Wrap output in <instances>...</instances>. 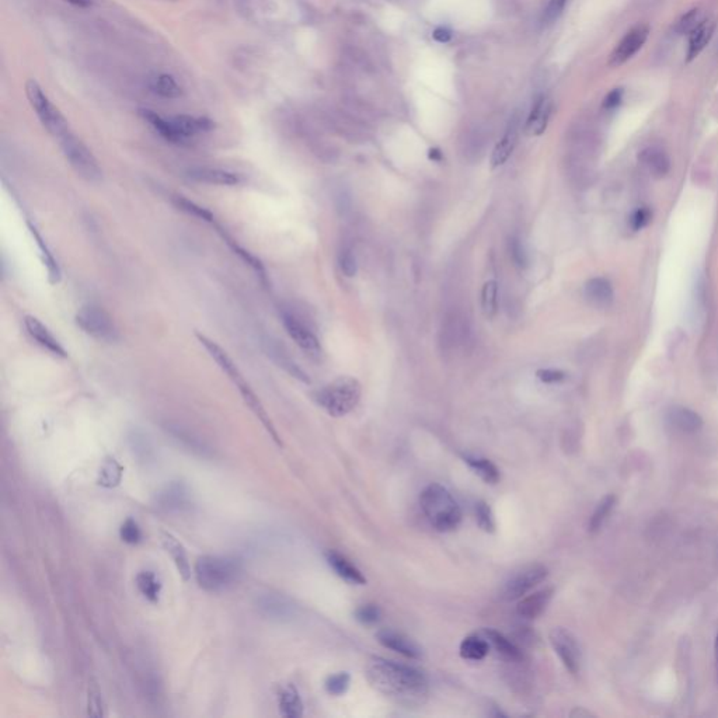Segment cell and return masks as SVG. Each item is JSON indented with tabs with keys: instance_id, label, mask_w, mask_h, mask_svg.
Listing matches in <instances>:
<instances>
[{
	"instance_id": "obj_1",
	"label": "cell",
	"mask_w": 718,
	"mask_h": 718,
	"mask_svg": "<svg viewBox=\"0 0 718 718\" xmlns=\"http://www.w3.org/2000/svg\"><path fill=\"white\" fill-rule=\"evenodd\" d=\"M365 675L373 689L406 707L421 706L428 697V679L413 666L377 656L368 662Z\"/></svg>"
},
{
	"instance_id": "obj_2",
	"label": "cell",
	"mask_w": 718,
	"mask_h": 718,
	"mask_svg": "<svg viewBox=\"0 0 718 718\" xmlns=\"http://www.w3.org/2000/svg\"><path fill=\"white\" fill-rule=\"evenodd\" d=\"M198 341L201 343V346L208 351L209 357L218 363V366L227 375V377L234 383V386L237 388V390L240 392V396L243 397L245 403L249 406V408L256 414V417L261 421V424L265 426V429L268 431V434L272 437V440L279 445L282 446V442L279 440V435L275 431L264 406L261 404L260 399L257 397V395L254 393V390L252 389V386L249 385V381L245 379L243 373L240 372V369H238V366L233 362V359L227 355V352L219 346L216 344L215 341H212L211 339H208L207 336H204V334L201 332H197L196 334Z\"/></svg>"
},
{
	"instance_id": "obj_3",
	"label": "cell",
	"mask_w": 718,
	"mask_h": 718,
	"mask_svg": "<svg viewBox=\"0 0 718 718\" xmlns=\"http://www.w3.org/2000/svg\"><path fill=\"white\" fill-rule=\"evenodd\" d=\"M421 509L440 532L455 531L462 522V511L452 494L440 484H429L419 495Z\"/></svg>"
},
{
	"instance_id": "obj_4",
	"label": "cell",
	"mask_w": 718,
	"mask_h": 718,
	"mask_svg": "<svg viewBox=\"0 0 718 718\" xmlns=\"http://www.w3.org/2000/svg\"><path fill=\"white\" fill-rule=\"evenodd\" d=\"M198 585L208 592H220L237 583L240 577V564L237 560L220 556H202L196 563Z\"/></svg>"
},
{
	"instance_id": "obj_5",
	"label": "cell",
	"mask_w": 718,
	"mask_h": 718,
	"mask_svg": "<svg viewBox=\"0 0 718 718\" xmlns=\"http://www.w3.org/2000/svg\"><path fill=\"white\" fill-rule=\"evenodd\" d=\"M361 392V383L355 377L341 376L317 392L316 401L331 417H344L357 407Z\"/></svg>"
},
{
	"instance_id": "obj_6",
	"label": "cell",
	"mask_w": 718,
	"mask_h": 718,
	"mask_svg": "<svg viewBox=\"0 0 718 718\" xmlns=\"http://www.w3.org/2000/svg\"><path fill=\"white\" fill-rule=\"evenodd\" d=\"M59 148L75 170V173L87 182H99L103 178V170L84 143L69 129L57 138Z\"/></svg>"
},
{
	"instance_id": "obj_7",
	"label": "cell",
	"mask_w": 718,
	"mask_h": 718,
	"mask_svg": "<svg viewBox=\"0 0 718 718\" xmlns=\"http://www.w3.org/2000/svg\"><path fill=\"white\" fill-rule=\"evenodd\" d=\"M76 325L95 341L113 344L120 340V330L111 314L99 305H84L75 316Z\"/></svg>"
},
{
	"instance_id": "obj_8",
	"label": "cell",
	"mask_w": 718,
	"mask_h": 718,
	"mask_svg": "<svg viewBox=\"0 0 718 718\" xmlns=\"http://www.w3.org/2000/svg\"><path fill=\"white\" fill-rule=\"evenodd\" d=\"M26 91H27V97H28L37 117L39 118L41 124L55 139L70 129L65 117L50 102V99L46 97L41 86L35 80L27 82Z\"/></svg>"
},
{
	"instance_id": "obj_9",
	"label": "cell",
	"mask_w": 718,
	"mask_h": 718,
	"mask_svg": "<svg viewBox=\"0 0 718 718\" xmlns=\"http://www.w3.org/2000/svg\"><path fill=\"white\" fill-rule=\"evenodd\" d=\"M549 576V569L542 564H533L525 567L504 584L501 598L507 602H512L523 598L529 591L543 583Z\"/></svg>"
},
{
	"instance_id": "obj_10",
	"label": "cell",
	"mask_w": 718,
	"mask_h": 718,
	"mask_svg": "<svg viewBox=\"0 0 718 718\" xmlns=\"http://www.w3.org/2000/svg\"><path fill=\"white\" fill-rule=\"evenodd\" d=\"M549 640L568 672L577 675L581 669L583 656L576 637L564 627H554L549 634Z\"/></svg>"
},
{
	"instance_id": "obj_11",
	"label": "cell",
	"mask_w": 718,
	"mask_h": 718,
	"mask_svg": "<svg viewBox=\"0 0 718 718\" xmlns=\"http://www.w3.org/2000/svg\"><path fill=\"white\" fill-rule=\"evenodd\" d=\"M281 321L286 332H288V336L302 351L312 357L320 355L321 347L319 339L316 337V334L312 331V328L305 321H302L301 317H298L295 313L290 310H282Z\"/></svg>"
},
{
	"instance_id": "obj_12",
	"label": "cell",
	"mask_w": 718,
	"mask_h": 718,
	"mask_svg": "<svg viewBox=\"0 0 718 718\" xmlns=\"http://www.w3.org/2000/svg\"><path fill=\"white\" fill-rule=\"evenodd\" d=\"M648 35L650 28L645 24H640L632 28L614 48V51L610 55V65L620 66L632 59L644 46Z\"/></svg>"
},
{
	"instance_id": "obj_13",
	"label": "cell",
	"mask_w": 718,
	"mask_h": 718,
	"mask_svg": "<svg viewBox=\"0 0 718 718\" xmlns=\"http://www.w3.org/2000/svg\"><path fill=\"white\" fill-rule=\"evenodd\" d=\"M24 327L28 336L44 350L53 354L57 358H68V352L59 340L54 336L53 331L48 328L39 319L27 314L24 317Z\"/></svg>"
},
{
	"instance_id": "obj_14",
	"label": "cell",
	"mask_w": 718,
	"mask_h": 718,
	"mask_svg": "<svg viewBox=\"0 0 718 718\" xmlns=\"http://www.w3.org/2000/svg\"><path fill=\"white\" fill-rule=\"evenodd\" d=\"M187 177L200 184L219 185V187H236L246 181L240 173H234L225 169L216 167H194L187 171Z\"/></svg>"
},
{
	"instance_id": "obj_15",
	"label": "cell",
	"mask_w": 718,
	"mask_h": 718,
	"mask_svg": "<svg viewBox=\"0 0 718 718\" xmlns=\"http://www.w3.org/2000/svg\"><path fill=\"white\" fill-rule=\"evenodd\" d=\"M258 612L271 620H290L295 616V603L279 594H265L257 599Z\"/></svg>"
},
{
	"instance_id": "obj_16",
	"label": "cell",
	"mask_w": 718,
	"mask_h": 718,
	"mask_svg": "<svg viewBox=\"0 0 718 718\" xmlns=\"http://www.w3.org/2000/svg\"><path fill=\"white\" fill-rule=\"evenodd\" d=\"M376 637H377V641L383 647L389 648V650H392L395 652H399V654H401V655H404L407 658L418 659L422 655V651L418 647V644L414 643L410 637L404 636L403 633H397L395 630L385 629V630L377 632Z\"/></svg>"
},
{
	"instance_id": "obj_17",
	"label": "cell",
	"mask_w": 718,
	"mask_h": 718,
	"mask_svg": "<svg viewBox=\"0 0 718 718\" xmlns=\"http://www.w3.org/2000/svg\"><path fill=\"white\" fill-rule=\"evenodd\" d=\"M156 502L160 508L169 512H181L189 508V491L181 482L166 486L156 497Z\"/></svg>"
},
{
	"instance_id": "obj_18",
	"label": "cell",
	"mask_w": 718,
	"mask_h": 718,
	"mask_svg": "<svg viewBox=\"0 0 718 718\" xmlns=\"http://www.w3.org/2000/svg\"><path fill=\"white\" fill-rule=\"evenodd\" d=\"M325 560H327L328 565L334 569V572H336L337 576L340 578H343L344 581H347L350 584H357V585L366 584V578L363 577V574L343 554L330 550L325 553Z\"/></svg>"
},
{
	"instance_id": "obj_19",
	"label": "cell",
	"mask_w": 718,
	"mask_h": 718,
	"mask_svg": "<svg viewBox=\"0 0 718 718\" xmlns=\"http://www.w3.org/2000/svg\"><path fill=\"white\" fill-rule=\"evenodd\" d=\"M171 122L181 138L182 143L200 133H205L214 129L215 124L207 117H191V115H177L171 118Z\"/></svg>"
},
{
	"instance_id": "obj_20",
	"label": "cell",
	"mask_w": 718,
	"mask_h": 718,
	"mask_svg": "<svg viewBox=\"0 0 718 718\" xmlns=\"http://www.w3.org/2000/svg\"><path fill=\"white\" fill-rule=\"evenodd\" d=\"M160 539H162V545H163L166 553L171 557L181 578L184 581H188L191 578V565H189L188 556H187L184 546L171 533L164 532V531L160 532Z\"/></svg>"
},
{
	"instance_id": "obj_21",
	"label": "cell",
	"mask_w": 718,
	"mask_h": 718,
	"mask_svg": "<svg viewBox=\"0 0 718 718\" xmlns=\"http://www.w3.org/2000/svg\"><path fill=\"white\" fill-rule=\"evenodd\" d=\"M553 594H554L553 588H545V589L536 591L535 594H532L529 596L523 598L516 606L518 614L525 618L539 617L546 610L547 605L550 603Z\"/></svg>"
},
{
	"instance_id": "obj_22",
	"label": "cell",
	"mask_w": 718,
	"mask_h": 718,
	"mask_svg": "<svg viewBox=\"0 0 718 718\" xmlns=\"http://www.w3.org/2000/svg\"><path fill=\"white\" fill-rule=\"evenodd\" d=\"M612 283L606 278H592L585 283V298L595 308H607L613 302Z\"/></svg>"
},
{
	"instance_id": "obj_23",
	"label": "cell",
	"mask_w": 718,
	"mask_h": 718,
	"mask_svg": "<svg viewBox=\"0 0 718 718\" xmlns=\"http://www.w3.org/2000/svg\"><path fill=\"white\" fill-rule=\"evenodd\" d=\"M518 120H512V122L508 125L504 136L501 138V140L497 143L493 153H491V167L493 169H497L500 166H502L512 155L515 147H516V142H518Z\"/></svg>"
},
{
	"instance_id": "obj_24",
	"label": "cell",
	"mask_w": 718,
	"mask_h": 718,
	"mask_svg": "<svg viewBox=\"0 0 718 718\" xmlns=\"http://www.w3.org/2000/svg\"><path fill=\"white\" fill-rule=\"evenodd\" d=\"M27 225H28V229H30V233L32 234L34 240L41 252V258H42V263L46 268V272H48V278H50V282L53 285H57L59 283L61 278H62V272H61V267L57 261V258L54 257V253L51 252V249L48 247V245L45 243L42 234L38 232V229L35 227V225H32L30 220H27Z\"/></svg>"
},
{
	"instance_id": "obj_25",
	"label": "cell",
	"mask_w": 718,
	"mask_h": 718,
	"mask_svg": "<svg viewBox=\"0 0 718 718\" xmlns=\"http://www.w3.org/2000/svg\"><path fill=\"white\" fill-rule=\"evenodd\" d=\"M668 421L675 429L685 434H693L703 426L701 417L686 407H672L668 413Z\"/></svg>"
},
{
	"instance_id": "obj_26",
	"label": "cell",
	"mask_w": 718,
	"mask_h": 718,
	"mask_svg": "<svg viewBox=\"0 0 718 718\" xmlns=\"http://www.w3.org/2000/svg\"><path fill=\"white\" fill-rule=\"evenodd\" d=\"M550 115H551V102L549 99H546L545 95H540V97L536 99V102L532 107V111L528 117V121H526V131H528V133H531V135H536V136L542 135L547 128Z\"/></svg>"
},
{
	"instance_id": "obj_27",
	"label": "cell",
	"mask_w": 718,
	"mask_h": 718,
	"mask_svg": "<svg viewBox=\"0 0 718 718\" xmlns=\"http://www.w3.org/2000/svg\"><path fill=\"white\" fill-rule=\"evenodd\" d=\"M640 160L643 166L652 174L654 177H665L671 170V160H669L665 151L656 147H650L640 153Z\"/></svg>"
},
{
	"instance_id": "obj_28",
	"label": "cell",
	"mask_w": 718,
	"mask_h": 718,
	"mask_svg": "<svg viewBox=\"0 0 718 718\" xmlns=\"http://www.w3.org/2000/svg\"><path fill=\"white\" fill-rule=\"evenodd\" d=\"M279 712L286 718H298L303 714V703L294 685H286L278 696Z\"/></svg>"
},
{
	"instance_id": "obj_29",
	"label": "cell",
	"mask_w": 718,
	"mask_h": 718,
	"mask_svg": "<svg viewBox=\"0 0 718 718\" xmlns=\"http://www.w3.org/2000/svg\"><path fill=\"white\" fill-rule=\"evenodd\" d=\"M216 229H218V232L220 233V236H222V238L225 240V243L230 247V250H232V252H233L238 258H240L246 265H249V267H250V268L257 274V276H260V279H261L263 282H267V271H265V268H264V264H263V263H261V261H260V260H258L253 253H250L247 249H245L243 246L238 245V243L234 240V238H232L229 234L223 233V229H222V227L216 226Z\"/></svg>"
},
{
	"instance_id": "obj_30",
	"label": "cell",
	"mask_w": 718,
	"mask_h": 718,
	"mask_svg": "<svg viewBox=\"0 0 718 718\" xmlns=\"http://www.w3.org/2000/svg\"><path fill=\"white\" fill-rule=\"evenodd\" d=\"M715 30L714 21H703L695 31L689 34V48H688V62L696 59L700 53L711 41Z\"/></svg>"
},
{
	"instance_id": "obj_31",
	"label": "cell",
	"mask_w": 718,
	"mask_h": 718,
	"mask_svg": "<svg viewBox=\"0 0 718 718\" xmlns=\"http://www.w3.org/2000/svg\"><path fill=\"white\" fill-rule=\"evenodd\" d=\"M139 114L163 139H166L170 143H182L171 120H166L151 110H139Z\"/></svg>"
},
{
	"instance_id": "obj_32",
	"label": "cell",
	"mask_w": 718,
	"mask_h": 718,
	"mask_svg": "<svg viewBox=\"0 0 718 718\" xmlns=\"http://www.w3.org/2000/svg\"><path fill=\"white\" fill-rule=\"evenodd\" d=\"M124 475V467L118 463V460L113 456H108L102 463V467L99 470L97 482L102 487L106 489H114L120 486Z\"/></svg>"
},
{
	"instance_id": "obj_33",
	"label": "cell",
	"mask_w": 718,
	"mask_h": 718,
	"mask_svg": "<svg viewBox=\"0 0 718 718\" xmlns=\"http://www.w3.org/2000/svg\"><path fill=\"white\" fill-rule=\"evenodd\" d=\"M171 202L174 204V207L177 209H180L181 212L187 214L188 216L196 218L198 220H202V222H207L209 225L216 226L215 215L209 209H207L205 207H201L200 204L185 198L184 196H173L171 197Z\"/></svg>"
},
{
	"instance_id": "obj_34",
	"label": "cell",
	"mask_w": 718,
	"mask_h": 718,
	"mask_svg": "<svg viewBox=\"0 0 718 718\" xmlns=\"http://www.w3.org/2000/svg\"><path fill=\"white\" fill-rule=\"evenodd\" d=\"M490 651V645L487 639H482L480 636H469L460 643V656L469 661H482L487 656Z\"/></svg>"
},
{
	"instance_id": "obj_35",
	"label": "cell",
	"mask_w": 718,
	"mask_h": 718,
	"mask_svg": "<svg viewBox=\"0 0 718 718\" xmlns=\"http://www.w3.org/2000/svg\"><path fill=\"white\" fill-rule=\"evenodd\" d=\"M464 462L470 466V469L482 478L483 482L489 483V484H495L498 483L500 480V471L497 469V466L490 462L489 459H484V457H478V456H470V455H466L464 456Z\"/></svg>"
},
{
	"instance_id": "obj_36",
	"label": "cell",
	"mask_w": 718,
	"mask_h": 718,
	"mask_svg": "<svg viewBox=\"0 0 718 718\" xmlns=\"http://www.w3.org/2000/svg\"><path fill=\"white\" fill-rule=\"evenodd\" d=\"M486 639L491 645L495 648V651L508 661H520L522 659V651L507 637H504L501 633L495 630H486L484 632Z\"/></svg>"
},
{
	"instance_id": "obj_37",
	"label": "cell",
	"mask_w": 718,
	"mask_h": 718,
	"mask_svg": "<svg viewBox=\"0 0 718 718\" xmlns=\"http://www.w3.org/2000/svg\"><path fill=\"white\" fill-rule=\"evenodd\" d=\"M136 587L139 592L149 602H158L162 592V583L153 571H140L136 576Z\"/></svg>"
},
{
	"instance_id": "obj_38",
	"label": "cell",
	"mask_w": 718,
	"mask_h": 718,
	"mask_svg": "<svg viewBox=\"0 0 718 718\" xmlns=\"http://www.w3.org/2000/svg\"><path fill=\"white\" fill-rule=\"evenodd\" d=\"M151 87L156 94L162 95L164 99H177L181 95V87L178 86L176 79L166 73L156 76L152 80Z\"/></svg>"
},
{
	"instance_id": "obj_39",
	"label": "cell",
	"mask_w": 718,
	"mask_h": 718,
	"mask_svg": "<svg viewBox=\"0 0 718 718\" xmlns=\"http://www.w3.org/2000/svg\"><path fill=\"white\" fill-rule=\"evenodd\" d=\"M268 352H270L268 355H271L272 359H274L279 366H282L286 372H290L294 377H296V379H299V380H302V381H305V383H309V381H310V380L308 379L306 373H305V372H303V370H302V369H301V368H299V366H298V365H296V363H295V362H294L288 355L283 354V352L279 350V347H275V346L271 344Z\"/></svg>"
},
{
	"instance_id": "obj_40",
	"label": "cell",
	"mask_w": 718,
	"mask_h": 718,
	"mask_svg": "<svg viewBox=\"0 0 718 718\" xmlns=\"http://www.w3.org/2000/svg\"><path fill=\"white\" fill-rule=\"evenodd\" d=\"M614 504H616V497L612 494L602 498V501L598 504L596 509L594 511V513L589 519V532L591 533H596L602 528V525L607 519Z\"/></svg>"
},
{
	"instance_id": "obj_41",
	"label": "cell",
	"mask_w": 718,
	"mask_h": 718,
	"mask_svg": "<svg viewBox=\"0 0 718 718\" xmlns=\"http://www.w3.org/2000/svg\"><path fill=\"white\" fill-rule=\"evenodd\" d=\"M482 308L486 317L493 319L498 309V283L497 281H489L484 283L482 291Z\"/></svg>"
},
{
	"instance_id": "obj_42",
	"label": "cell",
	"mask_w": 718,
	"mask_h": 718,
	"mask_svg": "<svg viewBox=\"0 0 718 718\" xmlns=\"http://www.w3.org/2000/svg\"><path fill=\"white\" fill-rule=\"evenodd\" d=\"M87 715L102 718L106 715L102 692L94 681H90L87 689Z\"/></svg>"
},
{
	"instance_id": "obj_43",
	"label": "cell",
	"mask_w": 718,
	"mask_h": 718,
	"mask_svg": "<svg viewBox=\"0 0 718 718\" xmlns=\"http://www.w3.org/2000/svg\"><path fill=\"white\" fill-rule=\"evenodd\" d=\"M475 518H477L478 526H480L483 531L490 532V533L494 532L495 522H494L493 511L487 502L480 501L475 505Z\"/></svg>"
},
{
	"instance_id": "obj_44",
	"label": "cell",
	"mask_w": 718,
	"mask_h": 718,
	"mask_svg": "<svg viewBox=\"0 0 718 718\" xmlns=\"http://www.w3.org/2000/svg\"><path fill=\"white\" fill-rule=\"evenodd\" d=\"M350 682H351V678L347 672L331 675L325 681V690L332 696H341L347 692Z\"/></svg>"
},
{
	"instance_id": "obj_45",
	"label": "cell",
	"mask_w": 718,
	"mask_h": 718,
	"mask_svg": "<svg viewBox=\"0 0 718 718\" xmlns=\"http://www.w3.org/2000/svg\"><path fill=\"white\" fill-rule=\"evenodd\" d=\"M703 16H701V12L699 9H693L690 12H688L678 23L677 26V31L679 34H690L692 31H695L701 23H703Z\"/></svg>"
},
{
	"instance_id": "obj_46",
	"label": "cell",
	"mask_w": 718,
	"mask_h": 718,
	"mask_svg": "<svg viewBox=\"0 0 718 718\" xmlns=\"http://www.w3.org/2000/svg\"><path fill=\"white\" fill-rule=\"evenodd\" d=\"M121 539L128 545H138L142 540V532L133 519H126L120 528Z\"/></svg>"
},
{
	"instance_id": "obj_47",
	"label": "cell",
	"mask_w": 718,
	"mask_h": 718,
	"mask_svg": "<svg viewBox=\"0 0 718 718\" xmlns=\"http://www.w3.org/2000/svg\"><path fill=\"white\" fill-rule=\"evenodd\" d=\"M509 254L513 264L519 268H526L528 265V254H526L525 246L519 237H511L509 240Z\"/></svg>"
},
{
	"instance_id": "obj_48",
	"label": "cell",
	"mask_w": 718,
	"mask_h": 718,
	"mask_svg": "<svg viewBox=\"0 0 718 718\" xmlns=\"http://www.w3.org/2000/svg\"><path fill=\"white\" fill-rule=\"evenodd\" d=\"M380 616H381L380 609L376 605H372V603L363 605V606L358 607L357 612H355L357 620L361 621L362 625H368V626L377 623V621L380 620Z\"/></svg>"
},
{
	"instance_id": "obj_49",
	"label": "cell",
	"mask_w": 718,
	"mask_h": 718,
	"mask_svg": "<svg viewBox=\"0 0 718 718\" xmlns=\"http://www.w3.org/2000/svg\"><path fill=\"white\" fill-rule=\"evenodd\" d=\"M339 264L346 276L352 278L357 275L358 264H357V258H355V254L352 253V250H350V249L341 250L340 257H339Z\"/></svg>"
},
{
	"instance_id": "obj_50",
	"label": "cell",
	"mask_w": 718,
	"mask_h": 718,
	"mask_svg": "<svg viewBox=\"0 0 718 718\" xmlns=\"http://www.w3.org/2000/svg\"><path fill=\"white\" fill-rule=\"evenodd\" d=\"M536 376L540 381L547 383V385H553V383H558L565 379V373L560 369H539Z\"/></svg>"
},
{
	"instance_id": "obj_51",
	"label": "cell",
	"mask_w": 718,
	"mask_h": 718,
	"mask_svg": "<svg viewBox=\"0 0 718 718\" xmlns=\"http://www.w3.org/2000/svg\"><path fill=\"white\" fill-rule=\"evenodd\" d=\"M651 220V211L648 208H640L637 209L632 218H630V225L634 230H640L643 227H645Z\"/></svg>"
},
{
	"instance_id": "obj_52",
	"label": "cell",
	"mask_w": 718,
	"mask_h": 718,
	"mask_svg": "<svg viewBox=\"0 0 718 718\" xmlns=\"http://www.w3.org/2000/svg\"><path fill=\"white\" fill-rule=\"evenodd\" d=\"M621 102H623V88H613L607 93V95L603 100V108L605 110H614L617 108Z\"/></svg>"
},
{
	"instance_id": "obj_53",
	"label": "cell",
	"mask_w": 718,
	"mask_h": 718,
	"mask_svg": "<svg viewBox=\"0 0 718 718\" xmlns=\"http://www.w3.org/2000/svg\"><path fill=\"white\" fill-rule=\"evenodd\" d=\"M565 3H567V0H550L547 10H546V20L549 23L557 20L558 16L561 15V12L564 10Z\"/></svg>"
},
{
	"instance_id": "obj_54",
	"label": "cell",
	"mask_w": 718,
	"mask_h": 718,
	"mask_svg": "<svg viewBox=\"0 0 718 718\" xmlns=\"http://www.w3.org/2000/svg\"><path fill=\"white\" fill-rule=\"evenodd\" d=\"M434 38L438 41V42H448L451 38H452V32L448 30V28H444V27H440L434 31Z\"/></svg>"
},
{
	"instance_id": "obj_55",
	"label": "cell",
	"mask_w": 718,
	"mask_h": 718,
	"mask_svg": "<svg viewBox=\"0 0 718 718\" xmlns=\"http://www.w3.org/2000/svg\"><path fill=\"white\" fill-rule=\"evenodd\" d=\"M428 158H429L431 160H433V162H442L444 155H442V152H441L438 148H433V149H429V152H428Z\"/></svg>"
},
{
	"instance_id": "obj_56",
	"label": "cell",
	"mask_w": 718,
	"mask_h": 718,
	"mask_svg": "<svg viewBox=\"0 0 718 718\" xmlns=\"http://www.w3.org/2000/svg\"><path fill=\"white\" fill-rule=\"evenodd\" d=\"M714 651H715V669H717V678H718V634H717V637H715Z\"/></svg>"
},
{
	"instance_id": "obj_57",
	"label": "cell",
	"mask_w": 718,
	"mask_h": 718,
	"mask_svg": "<svg viewBox=\"0 0 718 718\" xmlns=\"http://www.w3.org/2000/svg\"><path fill=\"white\" fill-rule=\"evenodd\" d=\"M571 715H572V717H576V715H578V717H583V715L589 717V715H592V714L588 712V711H585V710H580V708H577L576 711H572V712H571Z\"/></svg>"
}]
</instances>
